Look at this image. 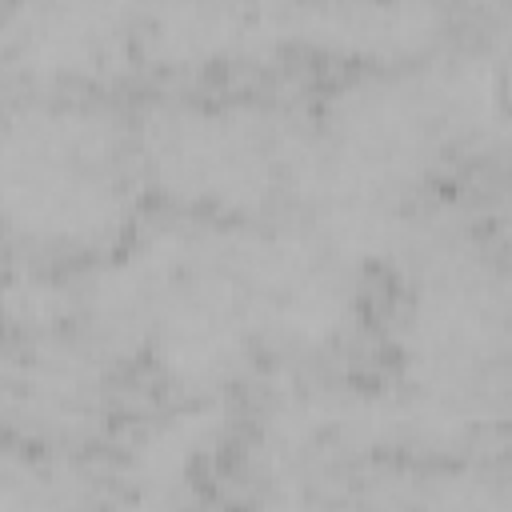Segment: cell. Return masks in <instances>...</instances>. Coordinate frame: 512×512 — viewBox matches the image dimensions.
Listing matches in <instances>:
<instances>
[{"label": "cell", "instance_id": "cell-1", "mask_svg": "<svg viewBox=\"0 0 512 512\" xmlns=\"http://www.w3.org/2000/svg\"><path fill=\"white\" fill-rule=\"evenodd\" d=\"M144 180L132 116L96 92H24L4 108V224L32 260L104 256L132 236Z\"/></svg>", "mask_w": 512, "mask_h": 512}, {"label": "cell", "instance_id": "cell-2", "mask_svg": "<svg viewBox=\"0 0 512 512\" xmlns=\"http://www.w3.org/2000/svg\"><path fill=\"white\" fill-rule=\"evenodd\" d=\"M316 120L260 92H160L132 116L136 168L180 216L264 220L296 200Z\"/></svg>", "mask_w": 512, "mask_h": 512}, {"label": "cell", "instance_id": "cell-3", "mask_svg": "<svg viewBox=\"0 0 512 512\" xmlns=\"http://www.w3.org/2000/svg\"><path fill=\"white\" fill-rule=\"evenodd\" d=\"M220 244L260 348L324 356L352 340L360 324V268L336 256L312 224L300 216L220 220Z\"/></svg>", "mask_w": 512, "mask_h": 512}, {"label": "cell", "instance_id": "cell-4", "mask_svg": "<svg viewBox=\"0 0 512 512\" xmlns=\"http://www.w3.org/2000/svg\"><path fill=\"white\" fill-rule=\"evenodd\" d=\"M112 356L76 324L20 336L4 356V416L28 452L76 456L112 420Z\"/></svg>", "mask_w": 512, "mask_h": 512}, {"label": "cell", "instance_id": "cell-5", "mask_svg": "<svg viewBox=\"0 0 512 512\" xmlns=\"http://www.w3.org/2000/svg\"><path fill=\"white\" fill-rule=\"evenodd\" d=\"M0 44L28 92H92L136 52V12L84 0H20L0 8Z\"/></svg>", "mask_w": 512, "mask_h": 512}, {"label": "cell", "instance_id": "cell-6", "mask_svg": "<svg viewBox=\"0 0 512 512\" xmlns=\"http://www.w3.org/2000/svg\"><path fill=\"white\" fill-rule=\"evenodd\" d=\"M284 44L288 8L164 4L136 12V56L172 72L252 64L276 56Z\"/></svg>", "mask_w": 512, "mask_h": 512}, {"label": "cell", "instance_id": "cell-7", "mask_svg": "<svg viewBox=\"0 0 512 512\" xmlns=\"http://www.w3.org/2000/svg\"><path fill=\"white\" fill-rule=\"evenodd\" d=\"M232 412L224 396H176L136 416L116 444V476L128 492H196L204 468L224 452Z\"/></svg>", "mask_w": 512, "mask_h": 512}, {"label": "cell", "instance_id": "cell-8", "mask_svg": "<svg viewBox=\"0 0 512 512\" xmlns=\"http://www.w3.org/2000/svg\"><path fill=\"white\" fill-rule=\"evenodd\" d=\"M444 40L432 4H308L288 8V44L344 60L348 68L408 64Z\"/></svg>", "mask_w": 512, "mask_h": 512}, {"label": "cell", "instance_id": "cell-9", "mask_svg": "<svg viewBox=\"0 0 512 512\" xmlns=\"http://www.w3.org/2000/svg\"><path fill=\"white\" fill-rule=\"evenodd\" d=\"M408 512H512V464L468 452L408 480Z\"/></svg>", "mask_w": 512, "mask_h": 512}, {"label": "cell", "instance_id": "cell-10", "mask_svg": "<svg viewBox=\"0 0 512 512\" xmlns=\"http://www.w3.org/2000/svg\"><path fill=\"white\" fill-rule=\"evenodd\" d=\"M88 472L68 452H12L4 468L0 512H100Z\"/></svg>", "mask_w": 512, "mask_h": 512}, {"label": "cell", "instance_id": "cell-11", "mask_svg": "<svg viewBox=\"0 0 512 512\" xmlns=\"http://www.w3.org/2000/svg\"><path fill=\"white\" fill-rule=\"evenodd\" d=\"M4 316H8L12 340L72 328L76 324V288L56 268H48L32 256L12 260L8 284H4Z\"/></svg>", "mask_w": 512, "mask_h": 512}, {"label": "cell", "instance_id": "cell-12", "mask_svg": "<svg viewBox=\"0 0 512 512\" xmlns=\"http://www.w3.org/2000/svg\"><path fill=\"white\" fill-rule=\"evenodd\" d=\"M252 512H376L368 492L352 496L340 480H268Z\"/></svg>", "mask_w": 512, "mask_h": 512}, {"label": "cell", "instance_id": "cell-13", "mask_svg": "<svg viewBox=\"0 0 512 512\" xmlns=\"http://www.w3.org/2000/svg\"><path fill=\"white\" fill-rule=\"evenodd\" d=\"M100 512H212L196 492H120Z\"/></svg>", "mask_w": 512, "mask_h": 512}, {"label": "cell", "instance_id": "cell-14", "mask_svg": "<svg viewBox=\"0 0 512 512\" xmlns=\"http://www.w3.org/2000/svg\"><path fill=\"white\" fill-rule=\"evenodd\" d=\"M488 244L492 252L512 268V188L492 204L488 212Z\"/></svg>", "mask_w": 512, "mask_h": 512}]
</instances>
